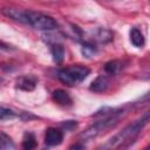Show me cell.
Wrapping results in <instances>:
<instances>
[{
	"label": "cell",
	"mask_w": 150,
	"mask_h": 150,
	"mask_svg": "<svg viewBox=\"0 0 150 150\" xmlns=\"http://www.w3.org/2000/svg\"><path fill=\"white\" fill-rule=\"evenodd\" d=\"M4 13L12 18L15 21H19L21 23H26L32 26L35 29L40 30H53L59 27L57 22L49 15L34 12L29 9H21V8H6L4 9Z\"/></svg>",
	"instance_id": "1"
},
{
	"label": "cell",
	"mask_w": 150,
	"mask_h": 150,
	"mask_svg": "<svg viewBox=\"0 0 150 150\" xmlns=\"http://www.w3.org/2000/svg\"><path fill=\"white\" fill-rule=\"evenodd\" d=\"M150 122V111L145 112L138 120L134 121L131 124L127 125L118 134L112 136L107 143H104L100 150H117L121 146L127 145L129 142L136 138V136L143 130V128Z\"/></svg>",
	"instance_id": "2"
},
{
	"label": "cell",
	"mask_w": 150,
	"mask_h": 150,
	"mask_svg": "<svg viewBox=\"0 0 150 150\" xmlns=\"http://www.w3.org/2000/svg\"><path fill=\"white\" fill-rule=\"evenodd\" d=\"M123 114L124 111L122 109H110V111H104L102 118H100L97 122H95L93 125H90L82 132V137L84 139H91L97 137L105 130L114 127L123 116Z\"/></svg>",
	"instance_id": "3"
},
{
	"label": "cell",
	"mask_w": 150,
	"mask_h": 150,
	"mask_svg": "<svg viewBox=\"0 0 150 150\" xmlns=\"http://www.w3.org/2000/svg\"><path fill=\"white\" fill-rule=\"evenodd\" d=\"M89 74H90L89 68L81 64H76V66H69L60 69L57 73V77L63 84L73 87L81 83L84 79H87Z\"/></svg>",
	"instance_id": "4"
},
{
	"label": "cell",
	"mask_w": 150,
	"mask_h": 150,
	"mask_svg": "<svg viewBox=\"0 0 150 150\" xmlns=\"http://www.w3.org/2000/svg\"><path fill=\"white\" fill-rule=\"evenodd\" d=\"M63 141V132L57 129V128H48L46 130V135H45V143L49 146H55L61 144Z\"/></svg>",
	"instance_id": "5"
},
{
	"label": "cell",
	"mask_w": 150,
	"mask_h": 150,
	"mask_svg": "<svg viewBox=\"0 0 150 150\" xmlns=\"http://www.w3.org/2000/svg\"><path fill=\"white\" fill-rule=\"evenodd\" d=\"M36 77L33 76V75H25V76H21L18 82H16V87L21 90H25V91H32L35 87H36Z\"/></svg>",
	"instance_id": "6"
},
{
	"label": "cell",
	"mask_w": 150,
	"mask_h": 150,
	"mask_svg": "<svg viewBox=\"0 0 150 150\" xmlns=\"http://www.w3.org/2000/svg\"><path fill=\"white\" fill-rule=\"evenodd\" d=\"M53 100L57 104L63 105V107H69L73 103L71 97L69 96V94L66 90H62V89H56V90L53 91Z\"/></svg>",
	"instance_id": "7"
},
{
	"label": "cell",
	"mask_w": 150,
	"mask_h": 150,
	"mask_svg": "<svg viewBox=\"0 0 150 150\" xmlns=\"http://www.w3.org/2000/svg\"><path fill=\"white\" fill-rule=\"evenodd\" d=\"M109 86V81H108V77L104 76V75H100L97 76L90 84L89 89L91 91H95V93H103L107 90Z\"/></svg>",
	"instance_id": "8"
},
{
	"label": "cell",
	"mask_w": 150,
	"mask_h": 150,
	"mask_svg": "<svg viewBox=\"0 0 150 150\" xmlns=\"http://www.w3.org/2000/svg\"><path fill=\"white\" fill-rule=\"evenodd\" d=\"M130 41H131V43L135 47H138V48L139 47H143L144 46V42H145L144 36H143V33L138 28H136V27L131 28V30H130Z\"/></svg>",
	"instance_id": "9"
},
{
	"label": "cell",
	"mask_w": 150,
	"mask_h": 150,
	"mask_svg": "<svg viewBox=\"0 0 150 150\" xmlns=\"http://www.w3.org/2000/svg\"><path fill=\"white\" fill-rule=\"evenodd\" d=\"M50 53H52V56H53V60L55 62H61L64 57V48L61 43H53L50 45Z\"/></svg>",
	"instance_id": "10"
},
{
	"label": "cell",
	"mask_w": 150,
	"mask_h": 150,
	"mask_svg": "<svg viewBox=\"0 0 150 150\" xmlns=\"http://www.w3.org/2000/svg\"><path fill=\"white\" fill-rule=\"evenodd\" d=\"M36 146V138L33 132H26L22 138V148L23 150H33Z\"/></svg>",
	"instance_id": "11"
},
{
	"label": "cell",
	"mask_w": 150,
	"mask_h": 150,
	"mask_svg": "<svg viewBox=\"0 0 150 150\" xmlns=\"http://www.w3.org/2000/svg\"><path fill=\"white\" fill-rule=\"evenodd\" d=\"M121 69H122V62L118 60H111V61L107 62L104 66L105 73H108L110 75H116L117 73H120Z\"/></svg>",
	"instance_id": "12"
},
{
	"label": "cell",
	"mask_w": 150,
	"mask_h": 150,
	"mask_svg": "<svg viewBox=\"0 0 150 150\" xmlns=\"http://www.w3.org/2000/svg\"><path fill=\"white\" fill-rule=\"evenodd\" d=\"M82 54H83L86 57H88V59L94 57V56L97 54V48L95 47L94 43H91V42H89V41H86V42L83 43V46H82Z\"/></svg>",
	"instance_id": "13"
},
{
	"label": "cell",
	"mask_w": 150,
	"mask_h": 150,
	"mask_svg": "<svg viewBox=\"0 0 150 150\" xmlns=\"http://www.w3.org/2000/svg\"><path fill=\"white\" fill-rule=\"evenodd\" d=\"M111 39H112L111 32L105 28H100L96 32V40H98L101 42H109Z\"/></svg>",
	"instance_id": "14"
},
{
	"label": "cell",
	"mask_w": 150,
	"mask_h": 150,
	"mask_svg": "<svg viewBox=\"0 0 150 150\" xmlns=\"http://www.w3.org/2000/svg\"><path fill=\"white\" fill-rule=\"evenodd\" d=\"M14 148L13 141L4 131L1 132V150H12Z\"/></svg>",
	"instance_id": "15"
},
{
	"label": "cell",
	"mask_w": 150,
	"mask_h": 150,
	"mask_svg": "<svg viewBox=\"0 0 150 150\" xmlns=\"http://www.w3.org/2000/svg\"><path fill=\"white\" fill-rule=\"evenodd\" d=\"M15 116H16V114H15L13 110L7 109V108H5L4 105L1 107V112H0V118H1V121H5V120H7V118H13V117H15Z\"/></svg>",
	"instance_id": "16"
},
{
	"label": "cell",
	"mask_w": 150,
	"mask_h": 150,
	"mask_svg": "<svg viewBox=\"0 0 150 150\" xmlns=\"http://www.w3.org/2000/svg\"><path fill=\"white\" fill-rule=\"evenodd\" d=\"M68 150H86V146L82 143H76V144H73Z\"/></svg>",
	"instance_id": "17"
},
{
	"label": "cell",
	"mask_w": 150,
	"mask_h": 150,
	"mask_svg": "<svg viewBox=\"0 0 150 150\" xmlns=\"http://www.w3.org/2000/svg\"><path fill=\"white\" fill-rule=\"evenodd\" d=\"M139 101H141V102H148V101H150V90H149L146 94H144V95L139 98Z\"/></svg>",
	"instance_id": "18"
},
{
	"label": "cell",
	"mask_w": 150,
	"mask_h": 150,
	"mask_svg": "<svg viewBox=\"0 0 150 150\" xmlns=\"http://www.w3.org/2000/svg\"><path fill=\"white\" fill-rule=\"evenodd\" d=\"M146 79H149V80H150V74H149V76H146Z\"/></svg>",
	"instance_id": "19"
},
{
	"label": "cell",
	"mask_w": 150,
	"mask_h": 150,
	"mask_svg": "<svg viewBox=\"0 0 150 150\" xmlns=\"http://www.w3.org/2000/svg\"><path fill=\"white\" fill-rule=\"evenodd\" d=\"M45 150H46V149H45Z\"/></svg>",
	"instance_id": "20"
}]
</instances>
